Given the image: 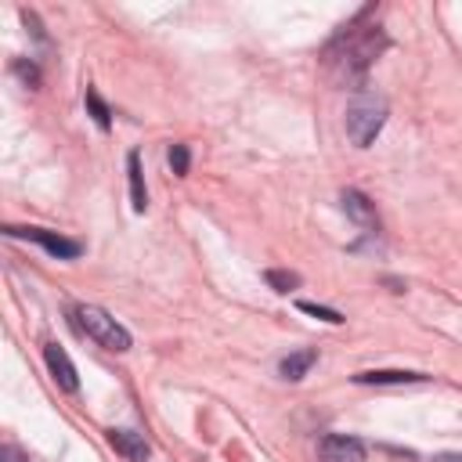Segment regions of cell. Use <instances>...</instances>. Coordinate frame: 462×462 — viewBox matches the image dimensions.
I'll return each instance as SVG.
<instances>
[{
  "label": "cell",
  "instance_id": "cell-1",
  "mask_svg": "<svg viewBox=\"0 0 462 462\" xmlns=\"http://www.w3.org/2000/svg\"><path fill=\"white\" fill-rule=\"evenodd\" d=\"M383 47H386V36L375 25L372 29H354V32L336 36V43L328 47V61L350 79V76H361Z\"/></svg>",
  "mask_w": 462,
  "mask_h": 462
},
{
  "label": "cell",
  "instance_id": "cell-2",
  "mask_svg": "<svg viewBox=\"0 0 462 462\" xmlns=\"http://www.w3.org/2000/svg\"><path fill=\"white\" fill-rule=\"evenodd\" d=\"M383 123H386V97L375 90H357L354 101L346 105V137L357 148H368L379 137Z\"/></svg>",
  "mask_w": 462,
  "mask_h": 462
},
{
  "label": "cell",
  "instance_id": "cell-3",
  "mask_svg": "<svg viewBox=\"0 0 462 462\" xmlns=\"http://www.w3.org/2000/svg\"><path fill=\"white\" fill-rule=\"evenodd\" d=\"M72 321H76V328L87 336V339H94L97 346H105V350H112V354H123V350H130V332L108 314V310H101V307H94V303H76L72 307Z\"/></svg>",
  "mask_w": 462,
  "mask_h": 462
},
{
  "label": "cell",
  "instance_id": "cell-4",
  "mask_svg": "<svg viewBox=\"0 0 462 462\" xmlns=\"http://www.w3.org/2000/svg\"><path fill=\"white\" fill-rule=\"evenodd\" d=\"M7 235H14V238H29V242H40L51 256H58V260H76L79 253H83V245L76 242V238H65V235H54V231H47V227H7Z\"/></svg>",
  "mask_w": 462,
  "mask_h": 462
},
{
  "label": "cell",
  "instance_id": "cell-5",
  "mask_svg": "<svg viewBox=\"0 0 462 462\" xmlns=\"http://www.w3.org/2000/svg\"><path fill=\"white\" fill-rule=\"evenodd\" d=\"M365 444L357 437H346V433H325L318 440V458L321 462H365Z\"/></svg>",
  "mask_w": 462,
  "mask_h": 462
},
{
  "label": "cell",
  "instance_id": "cell-6",
  "mask_svg": "<svg viewBox=\"0 0 462 462\" xmlns=\"http://www.w3.org/2000/svg\"><path fill=\"white\" fill-rule=\"evenodd\" d=\"M43 361H47V368H51L54 383H58L65 393H76V390H79V375H76V365L69 361V354H65L58 343H47V346H43Z\"/></svg>",
  "mask_w": 462,
  "mask_h": 462
},
{
  "label": "cell",
  "instance_id": "cell-7",
  "mask_svg": "<svg viewBox=\"0 0 462 462\" xmlns=\"http://www.w3.org/2000/svg\"><path fill=\"white\" fill-rule=\"evenodd\" d=\"M108 444H112L126 462H148V455H152L148 440H144L141 433H134V430H108Z\"/></svg>",
  "mask_w": 462,
  "mask_h": 462
},
{
  "label": "cell",
  "instance_id": "cell-8",
  "mask_svg": "<svg viewBox=\"0 0 462 462\" xmlns=\"http://www.w3.org/2000/svg\"><path fill=\"white\" fill-rule=\"evenodd\" d=\"M343 209H346V217L354 220V224H361V227H379V217H375V202H368V195H361L357 188H346L343 191Z\"/></svg>",
  "mask_w": 462,
  "mask_h": 462
},
{
  "label": "cell",
  "instance_id": "cell-9",
  "mask_svg": "<svg viewBox=\"0 0 462 462\" xmlns=\"http://www.w3.org/2000/svg\"><path fill=\"white\" fill-rule=\"evenodd\" d=\"M422 372H401V368H379V372H357L354 383L361 386H408V383H422Z\"/></svg>",
  "mask_w": 462,
  "mask_h": 462
},
{
  "label": "cell",
  "instance_id": "cell-10",
  "mask_svg": "<svg viewBox=\"0 0 462 462\" xmlns=\"http://www.w3.org/2000/svg\"><path fill=\"white\" fill-rule=\"evenodd\" d=\"M314 361H318V350H314V346H307V350H292V354H285V357H282L278 375H282V379H289V383H300V379L314 368Z\"/></svg>",
  "mask_w": 462,
  "mask_h": 462
},
{
  "label": "cell",
  "instance_id": "cell-11",
  "mask_svg": "<svg viewBox=\"0 0 462 462\" xmlns=\"http://www.w3.org/2000/svg\"><path fill=\"white\" fill-rule=\"evenodd\" d=\"M126 173H130V202H134L137 213H144L148 191H144V177H141V159H137V152L126 155Z\"/></svg>",
  "mask_w": 462,
  "mask_h": 462
},
{
  "label": "cell",
  "instance_id": "cell-12",
  "mask_svg": "<svg viewBox=\"0 0 462 462\" xmlns=\"http://www.w3.org/2000/svg\"><path fill=\"white\" fill-rule=\"evenodd\" d=\"M87 108H90L94 123H97L101 130H108V123H112V112H108V105L97 97V90H94V87H87Z\"/></svg>",
  "mask_w": 462,
  "mask_h": 462
},
{
  "label": "cell",
  "instance_id": "cell-13",
  "mask_svg": "<svg viewBox=\"0 0 462 462\" xmlns=\"http://www.w3.org/2000/svg\"><path fill=\"white\" fill-rule=\"evenodd\" d=\"M263 278H267V285H271L274 292H292V289L300 285V274H296V271H267Z\"/></svg>",
  "mask_w": 462,
  "mask_h": 462
},
{
  "label": "cell",
  "instance_id": "cell-14",
  "mask_svg": "<svg viewBox=\"0 0 462 462\" xmlns=\"http://www.w3.org/2000/svg\"><path fill=\"white\" fill-rule=\"evenodd\" d=\"M296 307H300L303 314H314V318L328 321V325H343V314H339V310H332V307H318V303H310V300H300Z\"/></svg>",
  "mask_w": 462,
  "mask_h": 462
},
{
  "label": "cell",
  "instance_id": "cell-15",
  "mask_svg": "<svg viewBox=\"0 0 462 462\" xmlns=\"http://www.w3.org/2000/svg\"><path fill=\"white\" fill-rule=\"evenodd\" d=\"M188 162H191L188 144H170V166H173V173H177V177H184V173H188Z\"/></svg>",
  "mask_w": 462,
  "mask_h": 462
},
{
  "label": "cell",
  "instance_id": "cell-16",
  "mask_svg": "<svg viewBox=\"0 0 462 462\" xmlns=\"http://www.w3.org/2000/svg\"><path fill=\"white\" fill-rule=\"evenodd\" d=\"M14 72H18V76H25V83H29V87H36V83H40V69H36L32 61H29V65H25V61H14Z\"/></svg>",
  "mask_w": 462,
  "mask_h": 462
},
{
  "label": "cell",
  "instance_id": "cell-17",
  "mask_svg": "<svg viewBox=\"0 0 462 462\" xmlns=\"http://www.w3.org/2000/svg\"><path fill=\"white\" fill-rule=\"evenodd\" d=\"M0 462H29V455H25L18 444H4V448H0Z\"/></svg>",
  "mask_w": 462,
  "mask_h": 462
},
{
  "label": "cell",
  "instance_id": "cell-18",
  "mask_svg": "<svg viewBox=\"0 0 462 462\" xmlns=\"http://www.w3.org/2000/svg\"><path fill=\"white\" fill-rule=\"evenodd\" d=\"M433 462H462V455H455V451H440V455H433Z\"/></svg>",
  "mask_w": 462,
  "mask_h": 462
}]
</instances>
